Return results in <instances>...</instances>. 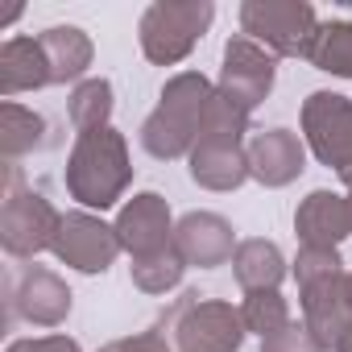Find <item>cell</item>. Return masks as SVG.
Instances as JSON below:
<instances>
[{"mask_svg":"<svg viewBox=\"0 0 352 352\" xmlns=\"http://www.w3.org/2000/svg\"><path fill=\"white\" fill-rule=\"evenodd\" d=\"M63 183H67V195L83 204V212L116 208L133 187V157H129L124 133H116L112 124L96 133H79L67 153Z\"/></svg>","mask_w":352,"mask_h":352,"instance_id":"cell-1","label":"cell"},{"mask_svg":"<svg viewBox=\"0 0 352 352\" xmlns=\"http://www.w3.org/2000/svg\"><path fill=\"white\" fill-rule=\"evenodd\" d=\"M212 96H216V87L199 71L170 75L162 83L157 108L141 120V149L157 162L191 157V149L199 145V129H204V112H208Z\"/></svg>","mask_w":352,"mask_h":352,"instance_id":"cell-2","label":"cell"},{"mask_svg":"<svg viewBox=\"0 0 352 352\" xmlns=\"http://www.w3.org/2000/svg\"><path fill=\"white\" fill-rule=\"evenodd\" d=\"M157 331L174 352H241L245 344V319L241 307L224 298H208L199 290H187L174 298V307L157 319Z\"/></svg>","mask_w":352,"mask_h":352,"instance_id":"cell-3","label":"cell"},{"mask_svg":"<svg viewBox=\"0 0 352 352\" xmlns=\"http://www.w3.org/2000/svg\"><path fill=\"white\" fill-rule=\"evenodd\" d=\"M212 21H216L212 0H153L137 21L141 54L153 67H179L212 30Z\"/></svg>","mask_w":352,"mask_h":352,"instance_id":"cell-4","label":"cell"},{"mask_svg":"<svg viewBox=\"0 0 352 352\" xmlns=\"http://www.w3.org/2000/svg\"><path fill=\"white\" fill-rule=\"evenodd\" d=\"M63 228L58 208L42 195V191H25L21 187V166H5V204H0V245L9 257L30 261L46 249H54Z\"/></svg>","mask_w":352,"mask_h":352,"instance_id":"cell-5","label":"cell"},{"mask_svg":"<svg viewBox=\"0 0 352 352\" xmlns=\"http://www.w3.org/2000/svg\"><path fill=\"white\" fill-rule=\"evenodd\" d=\"M241 34L265 46L274 58H307L319 34V17L302 0H245L241 5Z\"/></svg>","mask_w":352,"mask_h":352,"instance_id":"cell-6","label":"cell"},{"mask_svg":"<svg viewBox=\"0 0 352 352\" xmlns=\"http://www.w3.org/2000/svg\"><path fill=\"white\" fill-rule=\"evenodd\" d=\"M307 149L336 174L352 170V100L340 91H311L298 112Z\"/></svg>","mask_w":352,"mask_h":352,"instance_id":"cell-7","label":"cell"},{"mask_svg":"<svg viewBox=\"0 0 352 352\" xmlns=\"http://www.w3.org/2000/svg\"><path fill=\"white\" fill-rule=\"evenodd\" d=\"M274 83H278V63H274V54H270L265 46H257L253 38H245V34L228 38L216 91H220V96H228L236 108L253 112L257 104H265V100H270Z\"/></svg>","mask_w":352,"mask_h":352,"instance_id":"cell-8","label":"cell"},{"mask_svg":"<svg viewBox=\"0 0 352 352\" xmlns=\"http://www.w3.org/2000/svg\"><path fill=\"white\" fill-rule=\"evenodd\" d=\"M50 253L67 270H75V274H104L124 249H120L116 228L104 224L96 212H67L63 228H58V241H54Z\"/></svg>","mask_w":352,"mask_h":352,"instance_id":"cell-9","label":"cell"},{"mask_svg":"<svg viewBox=\"0 0 352 352\" xmlns=\"http://www.w3.org/2000/svg\"><path fill=\"white\" fill-rule=\"evenodd\" d=\"M5 298H9V311H13L17 319L34 323V327H58V323H67L71 302H75L71 286H67L54 270H46V265H25V270H17V274L5 282Z\"/></svg>","mask_w":352,"mask_h":352,"instance_id":"cell-10","label":"cell"},{"mask_svg":"<svg viewBox=\"0 0 352 352\" xmlns=\"http://www.w3.org/2000/svg\"><path fill=\"white\" fill-rule=\"evenodd\" d=\"M174 220L170 216V204L157 195V191H137L133 199L120 204L112 228L120 236V249L137 261V257H149V253H162L174 245Z\"/></svg>","mask_w":352,"mask_h":352,"instance_id":"cell-11","label":"cell"},{"mask_svg":"<svg viewBox=\"0 0 352 352\" xmlns=\"http://www.w3.org/2000/svg\"><path fill=\"white\" fill-rule=\"evenodd\" d=\"M245 153H249V179L270 187V191L290 187L307 170V141L298 133H290V129H261V133H253Z\"/></svg>","mask_w":352,"mask_h":352,"instance_id":"cell-12","label":"cell"},{"mask_svg":"<svg viewBox=\"0 0 352 352\" xmlns=\"http://www.w3.org/2000/svg\"><path fill=\"white\" fill-rule=\"evenodd\" d=\"M236 228L220 216V212H187L174 224V249L187 261V270H216L228 265L236 253Z\"/></svg>","mask_w":352,"mask_h":352,"instance_id":"cell-13","label":"cell"},{"mask_svg":"<svg viewBox=\"0 0 352 352\" xmlns=\"http://www.w3.org/2000/svg\"><path fill=\"white\" fill-rule=\"evenodd\" d=\"M298 302H302V327L315 336V344L323 352H336L352 327V298H348L344 274L298 290Z\"/></svg>","mask_w":352,"mask_h":352,"instance_id":"cell-14","label":"cell"},{"mask_svg":"<svg viewBox=\"0 0 352 352\" xmlns=\"http://www.w3.org/2000/svg\"><path fill=\"white\" fill-rule=\"evenodd\" d=\"M294 232L302 245L315 249H340L344 236H352V216H348V195L336 191H311L298 212H294Z\"/></svg>","mask_w":352,"mask_h":352,"instance_id":"cell-15","label":"cell"},{"mask_svg":"<svg viewBox=\"0 0 352 352\" xmlns=\"http://www.w3.org/2000/svg\"><path fill=\"white\" fill-rule=\"evenodd\" d=\"M38 46L46 54V67H50V83L63 87V83H83L87 79V67L96 58V46L91 38L79 30V25H50L38 34Z\"/></svg>","mask_w":352,"mask_h":352,"instance_id":"cell-16","label":"cell"},{"mask_svg":"<svg viewBox=\"0 0 352 352\" xmlns=\"http://www.w3.org/2000/svg\"><path fill=\"white\" fill-rule=\"evenodd\" d=\"M191 183H199L204 191H241L249 183V153L245 145H195L187 157Z\"/></svg>","mask_w":352,"mask_h":352,"instance_id":"cell-17","label":"cell"},{"mask_svg":"<svg viewBox=\"0 0 352 352\" xmlns=\"http://www.w3.org/2000/svg\"><path fill=\"white\" fill-rule=\"evenodd\" d=\"M38 87H50V67H46L38 38H9L0 46V96L13 100Z\"/></svg>","mask_w":352,"mask_h":352,"instance_id":"cell-18","label":"cell"},{"mask_svg":"<svg viewBox=\"0 0 352 352\" xmlns=\"http://www.w3.org/2000/svg\"><path fill=\"white\" fill-rule=\"evenodd\" d=\"M232 274L241 282L245 294H257V290H278L282 278H286V257L274 241L265 236H249L236 245L232 253Z\"/></svg>","mask_w":352,"mask_h":352,"instance_id":"cell-19","label":"cell"},{"mask_svg":"<svg viewBox=\"0 0 352 352\" xmlns=\"http://www.w3.org/2000/svg\"><path fill=\"white\" fill-rule=\"evenodd\" d=\"M42 141H46V120L34 108H25L17 100L0 104V153H5V166L42 149Z\"/></svg>","mask_w":352,"mask_h":352,"instance_id":"cell-20","label":"cell"},{"mask_svg":"<svg viewBox=\"0 0 352 352\" xmlns=\"http://www.w3.org/2000/svg\"><path fill=\"white\" fill-rule=\"evenodd\" d=\"M112 108H116V100H112V83H108V79H83V83L71 91V100H67V116H71L75 133L108 129Z\"/></svg>","mask_w":352,"mask_h":352,"instance_id":"cell-21","label":"cell"},{"mask_svg":"<svg viewBox=\"0 0 352 352\" xmlns=\"http://www.w3.org/2000/svg\"><path fill=\"white\" fill-rule=\"evenodd\" d=\"M307 63L336 79H352V21H323Z\"/></svg>","mask_w":352,"mask_h":352,"instance_id":"cell-22","label":"cell"},{"mask_svg":"<svg viewBox=\"0 0 352 352\" xmlns=\"http://www.w3.org/2000/svg\"><path fill=\"white\" fill-rule=\"evenodd\" d=\"M133 274V286L141 294H170V290H179L183 274H187V261L179 257V249H162V253H149V257H137L129 265Z\"/></svg>","mask_w":352,"mask_h":352,"instance_id":"cell-23","label":"cell"},{"mask_svg":"<svg viewBox=\"0 0 352 352\" xmlns=\"http://www.w3.org/2000/svg\"><path fill=\"white\" fill-rule=\"evenodd\" d=\"M245 133H249V112L216 91L208 100V112H204L199 145H245Z\"/></svg>","mask_w":352,"mask_h":352,"instance_id":"cell-24","label":"cell"},{"mask_svg":"<svg viewBox=\"0 0 352 352\" xmlns=\"http://www.w3.org/2000/svg\"><path fill=\"white\" fill-rule=\"evenodd\" d=\"M241 319H245V331H253V336H261V340H270L274 331H282L286 323H294V319H290V307H286V298H282L278 290L245 294Z\"/></svg>","mask_w":352,"mask_h":352,"instance_id":"cell-25","label":"cell"},{"mask_svg":"<svg viewBox=\"0 0 352 352\" xmlns=\"http://www.w3.org/2000/svg\"><path fill=\"white\" fill-rule=\"evenodd\" d=\"M290 274H294L298 290H307V286H315V282H327V278H340V274H344L340 249H315V245H302L298 257L290 261Z\"/></svg>","mask_w":352,"mask_h":352,"instance_id":"cell-26","label":"cell"},{"mask_svg":"<svg viewBox=\"0 0 352 352\" xmlns=\"http://www.w3.org/2000/svg\"><path fill=\"white\" fill-rule=\"evenodd\" d=\"M261 352H323L315 344V336L302 323H286L282 331H274L270 340H261Z\"/></svg>","mask_w":352,"mask_h":352,"instance_id":"cell-27","label":"cell"},{"mask_svg":"<svg viewBox=\"0 0 352 352\" xmlns=\"http://www.w3.org/2000/svg\"><path fill=\"white\" fill-rule=\"evenodd\" d=\"M96 352H174L170 344H166V336L153 327V331H137V336H120V340H108L104 348H96Z\"/></svg>","mask_w":352,"mask_h":352,"instance_id":"cell-28","label":"cell"},{"mask_svg":"<svg viewBox=\"0 0 352 352\" xmlns=\"http://www.w3.org/2000/svg\"><path fill=\"white\" fill-rule=\"evenodd\" d=\"M5 352H83V348L75 336L54 331V336H38V340H13Z\"/></svg>","mask_w":352,"mask_h":352,"instance_id":"cell-29","label":"cell"},{"mask_svg":"<svg viewBox=\"0 0 352 352\" xmlns=\"http://www.w3.org/2000/svg\"><path fill=\"white\" fill-rule=\"evenodd\" d=\"M336 352H352V327H348V336L340 340V348H336Z\"/></svg>","mask_w":352,"mask_h":352,"instance_id":"cell-30","label":"cell"},{"mask_svg":"<svg viewBox=\"0 0 352 352\" xmlns=\"http://www.w3.org/2000/svg\"><path fill=\"white\" fill-rule=\"evenodd\" d=\"M340 179H344V187L352 191V170H344V174H340Z\"/></svg>","mask_w":352,"mask_h":352,"instance_id":"cell-31","label":"cell"},{"mask_svg":"<svg viewBox=\"0 0 352 352\" xmlns=\"http://www.w3.org/2000/svg\"><path fill=\"white\" fill-rule=\"evenodd\" d=\"M344 286H348V298H352V270L344 274Z\"/></svg>","mask_w":352,"mask_h":352,"instance_id":"cell-32","label":"cell"},{"mask_svg":"<svg viewBox=\"0 0 352 352\" xmlns=\"http://www.w3.org/2000/svg\"><path fill=\"white\" fill-rule=\"evenodd\" d=\"M348 216H352V191H348Z\"/></svg>","mask_w":352,"mask_h":352,"instance_id":"cell-33","label":"cell"}]
</instances>
